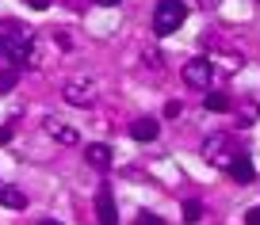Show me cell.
Wrapping results in <instances>:
<instances>
[{
	"label": "cell",
	"instance_id": "1",
	"mask_svg": "<svg viewBox=\"0 0 260 225\" xmlns=\"http://www.w3.org/2000/svg\"><path fill=\"white\" fill-rule=\"evenodd\" d=\"M199 153H203L207 164H214V168H226V172H230V164L237 161V149H234V137H230V134H207Z\"/></svg>",
	"mask_w": 260,
	"mask_h": 225
},
{
	"label": "cell",
	"instance_id": "2",
	"mask_svg": "<svg viewBox=\"0 0 260 225\" xmlns=\"http://www.w3.org/2000/svg\"><path fill=\"white\" fill-rule=\"evenodd\" d=\"M187 19V8H184V0H157V12H153V31L161 34H172L180 23Z\"/></svg>",
	"mask_w": 260,
	"mask_h": 225
},
{
	"label": "cell",
	"instance_id": "3",
	"mask_svg": "<svg viewBox=\"0 0 260 225\" xmlns=\"http://www.w3.org/2000/svg\"><path fill=\"white\" fill-rule=\"evenodd\" d=\"M61 99H65V103H73V107L96 103V81H92V77H73V81H65Z\"/></svg>",
	"mask_w": 260,
	"mask_h": 225
},
{
	"label": "cell",
	"instance_id": "4",
	"mask_svg": "<svg viewBox=\"0 0 260 225\" xmlns=\"http://www.w3.org/2000/svg\"><path fill=\"white\" fill-rule=\"evenodd\" d=\"M180 77H184L187 88H207L211 77H214V61L211 57H187L184 69H180Z\"/></svg>",
	"mask_w": 260,
	"mask_h": 225
},
{
	"label": "cell",
	"instance_id": "5",
	"mask_svg": "<svg viewBox=\"0 0 260 225\" xmlns=\"http://www.w3.org/2000/svg\"><path fill=\"white\" fill-rule=\"evenodd\" d=\"M96 217H100V225H119V210H115L111 183H100V191H96Z\"/></svg>",
	"mask_w": 260,
	"mask_h": 225
},
{
	"label": "cell",
	"instance_id": "6",
	"mask_svg": "<svg viewBox=\"0 0 260 225\" xmlns=\"http://www.w3.org/2000/svg\"><path fill=\"white\" fill-rule=\"evenodd\" d=\"M42 126H46V134L54 137V141H61V145H81V134H77L73 126H65L61 119H46Z\"/></svg>",
	"mask_w": 260,
	"mask_h": 225
},
{
	"label": "cell",
	"instance_id": "7",
	"mask_svg": "<svg viewBox=\"0 0 260 225\" xmlns=\"http://www.w3.org/2000/svg\"><path fill=\"white\" fill-rule=\"evenodd\" d=\"M0 206H4V210H27L23 187H16V183H0Z\"/></svg>",
	"mask_w": 260,
	"mask_h": 225
},
{
	"label": "cell",
	"instance_id": "8",
	"mask_svg": "<svg viewBox=\"0 0 260 225\" xmlns=\"http://www.w3.org/2000/svg\"><path fill=\"white\" fill-rule=\"evenodd\" d=\"M84 161L92 168H111V149L104 141H92V145H84Z\"/></svg>",
	"mask_w": 260,
	"mask_h": 225
},
{
	"label": "cell",
	"instance_id": "9",
	"mask_svg": "<svg viewBox=\"0 0 260 225\" xmlns=\"http://www.w3.org/2000/svg\"><path fill=\"white\" fill-rule=\"evenodd\" d=\"M157 134H161L157 119H134L130 122V137H134V141H153Z\"/></svg>",
	"mask_w": 260,
	"mask_h": 225
},
{
	"label": "cell",
	"instance_id": "10",
	"mask_svg": "<svg viewBox=\"0 0 260 225\" xmlns=\"http://www.w3.org/2000/svg\"><path fill=\"white\" fill-rule=\"evenodd\" d=\"M234 111H237V126H241V130L256 126V119H260V103H256V99H241Z\"/></svg>",
	"mask_w": 260,
	"mask_h": 225
},
{
	"label": "cell",
	"instance_id": "11",
	"mask_svg": "<svg viewBox=\"0 0 260 225\" xmlns=\"http://www.w3.org/2000/svg\"><path fill=\"white\" fill-rule=\"evenodd\" d=\"M230 176H234L237 183H252V179H256V168H252V161L245 153H237V161L230 164Z\"/></svg>",
	"mask_w": 260,
	"mask_h": 225
},
{
	"label": "cell",
	"instance_id": "12",
	"mask_svg": "<svg viewBox=\"0 0 260 225\" xmlns=\"http://www.w3.org/2000/svg\"><path fill=\"white\" fill-rule=\"evenodd\" d=\"M184 221H187V225L203 221V202H199V199H187V202H184Z\"/></svg>",
	"mask_w": 260,
	"mask_h": 225
},
{
	"label": "cell",
	"instance_id": "13",
	"mask_svg": "<svg viewBox=\"0 0 260 225\" xmlns=\"http://www.w3.org/2000/svg\"><path fill=\"white\" fill-rule=\"evenodd\" d=\"M230 107H234V103H230V96H226V92H211V96H207V111H230Z\"/></svg>",
	"mask_w": 260,
	"mask_h": 225
},
{
	"label": "cell",
	"instance_id": "14",
	"mask_svg": "<svg viewBox=\"0 0 260 225\" xmlns=\"http://www.w3.org/2000/svg\"><path fill=\"white\" fill-rule=\"evenodd\" d=\"M16 81H19V69L12 65V69H4L0 72V96H8L12 88H16Z\"/></svg>",
	"mask_w": 260,
	"mask_h": 225
},
{
	"label": "cell",
	"instance_id": "15",
	"mask_svg": "<svg viewBox=\"0 0 260 225\" xmlns=\"http://www.w3.org/2000/svg\"><path fill=\"white\" fill-rule=\"evenodd\" d=\"M180 111H184L180 99H169V103H165V115H169V119H180Z\"/></svg>",
	"mask_w": 260,
	"mask_h": 225
},
{
	"label": "cell",
	"instance_id": "16",
	"mask_svg": "<svg viewBox=\"0 0 260 225\" xmlns=\"http://www.w3.org/2000/svg\"><path fill=\"white\" fill-rule=\"evenodd\" d=\"M245 225H260V206H249V214H245Z\"/></svg>",
	"mask_w": 260,
	"mask_h": 225
},
{
	"label": "cell",
	"instance_id": "17",
	"mask_svg": "<svg viewBox=\"0 0 260 225\" xmlns=\"http://www.w3.org/2000/svg\"><path fill=\"white\" fill-rule=\"evenodd\" d=\"M138 225H165V221H161L157 214H142V217H138Z\"/></svg>",
	"mask_w": 260,
	"mask_h": 225
},
{
	"label": "cell",
	"instance_id": "18",
	"mask_svg": "<svg viewBox=\"0 0 260 225\" xmlns=\"http://www.w3.org/2000/svg\"><path fill=\"white\" fill-rule=\"evenodd\" d=\"M27 4H31L35 12H46V8H50V0H27Z\"/></svg>",
	"mask_w": 260,
	"mask_h": 225
},
{
	"label": "cell",
	"instance_id": "19",
	"mask_svg": "<svg viewBox=\"0 0 260 225\" xmlns=\"http://www.w3.org/2000/svg\"><path fill=\"white\" fill-rule=\"evenodd\" d=\"M218 4H222V0H199V8H207V12H211V8H218Z\"/></svg>",
	"mask_w": 260,
	"mask_h": 225
},
{
	"label": "cell",
	"instance_id": "20",
	"mask_svg": "<svg viewBox=\"0 0 260 225\" xmlns=\"http://www.w3.org/2000/svg\"><path fill=\"white\" fill-rule=\"evenodd\" d=\"M96 4L100 8H111V4H119V0H96Z\"/></svg>",
	"mask_w": 260,
	"mask_h": 225
},
{
	"label": "cell",
	"instance_id": "21",
	"mask_svg": "<svg viewBox=\"0 0 260 225\" xmlns=\"http://www.w3.org/2000/svg\"><path fill=\"white\" fill-rule=\"evenodd\" d=\"M39 225H61V221H54V217H46V221H39Z\"/></svg>",
	"mask_w": 260,
	"mask_h": 225
}]
</instances>
